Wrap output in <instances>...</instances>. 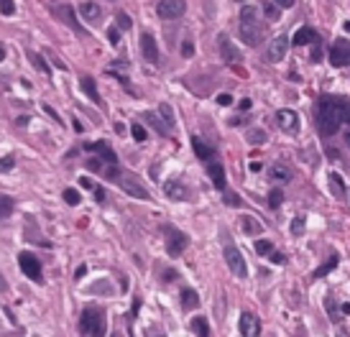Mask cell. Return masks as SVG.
Instances as JSON below:
<instances>
[{"label": "cell", "mask_w": 350, "mask_h": 337, "mask_svg": "<svg viewBox=\"0 0 350 337\" xmlns=\"http://www.w3.org/2000/svg\"><path fill=\"white\" fill-rule=\"evenodd\" d=\"M342 123H350V100L322 95L317 102V128L322 135H335Z\"/></svg>", "instance_id": "1"}, {"label": "cell", "mask_w": 350, "mask_h": 337, "mask_svg": "<svg viewBox=\"0 0 350 337\" xmlns=\"http://www.w3.org/2000/svg\"><path fill=\"white\" fill-rule=\"evenodd\" d=\"M261 36H263V29H261V21H258V11L253 6H246L240 11V39L248 46H258Z\"/></svg>", "instance_id": "2"}, {"label": "cell", "mask_w": 350, "mask_h": 337, "mask_svg": "<svg viewBox=\"0 0 350 337\" xmlns=\"http://www.w3.org/2000/svg\"><path fill=\"white\" fill-rule=\"evenodd\" d=\"M79 332L82 334H105V314L97 306H87L79 317Z\"/></svg>", "instance_id": "3"}, {"label": "cell", "mask_w": 350, "mask_h": 337, "mask_svg": "<svg viewBox=\"0 0 350 337\" xmlns=\"http://www.w3.org/2000/svg\"><path fill=\"white\" fill-rule=\"evenodd\" d=\"M184 11H187L184 0H158V6H156V13L164 21H177L184 16Z\"/></svg>", "instance_id": "4"}, {"label": "cell", "mask_w": 350, "mask_h": 337, "mask_svg": "<svg viewBox=\"0 0 350 337\" xmlns=\"http://www.w3.org/2000/svg\"><path fill=\"white\" fill-rule=\"evenodd\" d=\"M190 245V238L182 233V230H177V228H166V250H169V256H182L184 253V248Z\"/></svg>", "instance_id": "5"}, {"label": "cell", "mask_w": 350, "mask_h": 337, "mask_svg": "<svg viewBox=\"0 0 350 337\" xmlns=\"http://www.w3.org/2000/svg\"><path fill=\"white\" fill-rule=\"evenodd\" d=\"M225 263H228V268H230L238 278H246V276H248L246 258H243V253H240L235 245H228V248H225Z\"/></svg>", "instance_id": "6"}, {"label": "cell", "mask_w": 350, "mask_h": 337, "mask_svg": "<svg viewBox=\"0 0 350 337\" xmlns=\"http://www.w3.org/2000/svg\"><path fill=\"white\" fill-rule=\"evenodd\" d=\"M118 184H120V189H123V192H128V194H130V197H136V200H151L148 189H146V187H141V182H138L133 174H120V177H118Z\"/></svg>", "instance_id": "7"}, {"label": "cell", "mask_w": 350, "mask_h": 337, "mask_svg": "<svg viewBox=\"0 0 350 337\" xmlns=\"http://www.w3.org/2000/svg\"><path fill=\"white\" fill-rule=\"evenodd\" d=\"M18 266H21V271L31 278V281H39L41 284V261L34 256V253H21L18 256Z\"/></svg>", "instance_id": "8"}, {"label": "cell", "mask_w": 350, "mask_h": 337, "mask_svg": "<svg viewBox=\"0 0 350 337\" xmlns=\"http://www.w3.org/2000/svg\"><path fill=\"white\" fill-rule=\"evenodd\" d=\"M330 62H332V67H345V64H350V44H347L345 39H337V41L332 44V49H330Z\"/></svg>", "instance_id": "9"}, {"label": "cell", "mask_w": 350, "mask_h": 337, "mask_svg": "<svg viewBox=\"0 0 350 337\" xmlns=\"http://www.w3.org/2000/svg\"><path fill=\"white\" fill-rule=\"evenodd\" d=\"M286 49H289V39H286L284 34H281V36H274L271 44H268L266 59H268L271 64H276V62H281V59L286 57Z\"/></svg>", "instance_id": "10"}, {"label": "cell", "mask_w": 350, "mask_h": 337, "mask_svg": "<svg viewBox=\"0 0 350 337\" xmlns=\"http://www.w3.org/2000/svg\"><path fill=\"white\" fill-rule=\"evenodd\" d=\"M276 123H279V128H281L284 133H289V135H297V133H299V115H297L294 110H279V113H276Z\"/></svg>", "instance_id": "11"}, {"label": "cell", "mask_w": 350, "mask_h": 337, "mask_svg": "<svg viewBox=\"0 0 350 337\" xmlns=\"http://www.w3.org/2000/svg\"><path fill=\"white\" fill-rule=\"evenodd\" d=\"M141 54L148 64H158V46H156L153 34H148V31L141 34Z\"/></svg>", "instance_id": "12"}, {"label": "cell", "mask_w": 350, "mask_h": 337, "mask_svg": "<svg viewBox=\"0 0 350 337\" xmlns=\"http://www.w3.org/2000/svg\"><path fill=\"white\" fill-rule=\"evenodd\" d=\"M164 194H166L169 200H174V202H184V200L190 197V189L184 187L182 179H169V182L164 184Z\"/></svg>", "instance_id": "13"}, {"label": "cell", "mask_w": 350, "mask_h": 337, "mask_svg": "<svg viewBox=\"0 0 350 337\" xmlns=\"http://www.w3.org/2000/svg\"><path fill=\"white\" fill-rule=\"evenodd\" d=\"M238 329H240L243 337H256V334L261 332V322H258L256 314L243 312V314H240V322H238Z\"/></svg>", "instance_id": "14"}, {"label": "cell", "mask_w": 350, "mask_h": 337, "mask_svg": "<svg viewBox=\"0 0 350 337\" xmlns=\"http://www.w3.org/2000/svg\"><path fill=\"white\" fill-rule=\"evenodd\" d=\"M218 46H220V54H223V59H225L228 64H235V62L240 59V51L235 49V44H233V41H230L225 34L218 39Z\"/></svg>", "instance_id": "15"}, {"label": "cell", "mask_w": 350, "mask_h": 337, "mask_svg": "<svg viewBox=\"0 0 350 337\" xmlns=\"http://www.w3.org/2000/svg\"><path fill=\"white\" fill-rule=\"evenodd\" d=\"M317 39H319V34H317L314 29H309V26H302V29L294 34L291 44H294V46H307V44H314Z\"/></svg>", "instance_id": "16"}, {"label": "cell", "mask_w": 350, "mask_h": 337, "mask_svg": "<svg viewBox=\"0 0 350 337\" xmlns=\"http://www.w3.org/2000/svg\"><path fill=\"white\" fill-rule=\"evenodd\" d=\"M79 16H82L87 23H97V21H100V16H102V11H100V6H97V3L87 0V3H82V6H79Z\"/></svg>", "instance_id": "17"}, {"label": "cell", "mask_w": 350, "mask_h": 337, "mask_svg": "<svg viewBox=\"0 0 350 337\" xmlns=\"http://www.w3.org/2000/svg\"><path fill=\"white\" fill-rule=\"evenodd\" d=\"M207 174H210V179H212V184H215V189H225V168H223V163H210L207 166Z\"/></svg>", "instance_id": "18"}, {"label": "cell", "mask_w": 350, "mask_h": 337, "mask_svg": "<svg viewBox=\"0 0 350 337\" xmlns=\"http://www.w3.org/2000/svg\"><path fill=\"white\" fill-rule=\"evenodd\" d=\"M57 16H59L67 26H72L77 34L82 31V26H79V21H77V16H74V8H72V6H59V8H57Z\"/></svg>", "instance_id": "19"}, {"label": "cell", "mask_w": 350, "mask_h": 337, "mask_svg": "<svg viewBox=\"0 0 350 337\" xmlns=\"http://www.w3.org/2000/svg\"><path fill=\"white\" fill-rule=\"evenodd\" d=\"M268 177H271L274 182H279V184H289V182H291V168L284 166V163H274L271 172H268Z\"/></svg>", "instance_id": "20"}, {"label": "cell", "mask_w": 350, "mask_h": 337, "mask_svg": "<svg viewBox=\"0 0 350 337\" xmlns=\"http://www.w3.org/2000/svg\"><path fill=\"white\" fill-rule=\"evenodd\" d=\"M240 230L246 233V235H261V222L256 220V217H251V215H243L240 217Z\"/></svg>", "instance_id": "21"}, {"label": "cell", "mask_w": 350, "mask_h": 337, "mask_svg": "<svg viewBox=\"0 0 350 337\" xmlns=\"http://www.w3.org/2000/svg\"><path fill=\"white\" fill-rule=\"evenodd\" d=\"M143 118H146V123H148V125H151V128H153V130H156L158 135H166V133L171 130V128H169V125L164 123V118H158L156 113H146Z\"/></svg>", "instance_id": "22"}, {"label": "cell", "mask_w": 350, "mask_h": 337, "mask_svg": "<svg viewBox=\"0 0 350 337\" xmlns=\"http://www.w3.org/2000/svg\"><path fill=\"white\" fill-rule=\"evenodd\" d=\"M192 148H195V153H197L200 158H205V161H210V158H212V153H215V151H212V148H210V146L200 138V135H192Z\"/></svg>", "instance_id": "23"}, {"label": "cell", "mask_w": 350, "mask_h": 337, "mask_svg": "<svg viewBox=\"0 0 350 337\" xmlns=\"http://www.w3.org/2000/svg\"><path fill=\"white\" fill-rule=\"evenodd\" d=\"M87 151H97V153H102V158H105L107 163H118V158H115L113 148H107L102 141H100V143H90V146H87Z\"/></svg>", "instance_id": "24"}, {"label": "cell", "mask_w": 350, "mask_h": 337, "mask_svg": "<svg viewBox=\"0 0 350 337\" xmlns=\"http://www.w3.org/2000/svg\"><path fill=\"white\" fill-rule=\"evenodd\" d=\"M182 306L184 309H197L200 306V296L195 289H182Z\"/></svg>", "instance_id": "25"}, {"label": "cell", "mask_w": 350, "mask_h": 337, "mask_svg": "<svg viewBox=\"0 0 350 337\" xmlns=\"http://www.w3.org/2000/svg\"><path fill=\"white\" fill-rule=\"evenodd\" d=\"M82 90L87 92V97H90L95 105H100V92H97V85H95L92 77H85V79H82Z\"/></svg>", "instance_id": "26"}, {"label": "cell", "mask_w": 350, "mask_h": 337, "mask_svg": "<svg viewBox=\"0 0 350 337\" xmlns=\"http://www.w3.org/2000/svg\"><path fill=\"white\" fill-rule=\"evenodd\" d=\"M330 189H332V194L337 197V200H345V187H342V177L340 174H330Z\"/></svg>", "instance_id": "27"}, {"label": "cell", "mask_w": 350, "mask_h": 337, "mask_svg": "<svg viewBox=\"0 0 350 337\" xmlns=\"http://www.w3.org/2000/svg\"><path fill=\"white\" fill-rule=\"evenodd\" d=\"M337 261H340V256H337V253H332V256H330V261H327V263H322V266L314 271V278H322V276H327V273H330V271L337 266Z\"/></svg>", "instance_id": "28"}, {"label": "cell", "mask_w": 350, "mask_h": 337, "mask_svg": "<svg viewBox=\"0 0 350 337\" xmlns=\"http://www.w3.org/2000/svg\"><path fill=\"white\" fill-rule=\"evenodd\" d=\"M192 332L200 334V337H207V334H210V324H207V319H205V317H195V319H192Z\"/></svg>", "instance_id": "29"}, {"label": "cell", "mask_w": 350, "mask_h": 337, "mask_svg": "<svg viewBox=\"0 0 350 337\" xmlns=\"http://www.w3.org/2000/svg\"><path fill=\"white\" fill-rule=\"evenodd\" d=\"M261 11H263L266 21H279V18H281V16H279V6H276V3H263V6H261Z\"/></svg>", "instance_id": "30"}, {"label": "cell", "mask_w": 350, "mask_h": 337, "mask_svg": "<svg viewBox=\"0 0 350 337\" xmlns=\"http://www.w3.org/2000/svg\"><path fill=\"white\" fill-rule=\"evenodd\" d=\"M13 215V200L11 197H0V220H6Z\"/></svg>", "instance_id": "31"}, {"label": "cell", "mask_w": 350, "mask_h": 337, "mask_svg": "<svg viewBox=\"0 0 350 337\" xmlns=\"http://www.w3.org/2000/svg\"><path fill=\"white\" fill-rule=\"evenodd\" d=\"M158 113H161V118H164V123H166L169 128H174V110H171V105H166V102H161V105H158Z\"/></svg>", "instance_id": "32"}, {"label": "cell", "mask_w": 350, "mask_h": 337, "mask_svg": "<svg viewBox=\"0 0 350 337\" xmlns=\"http://www.w3.org/2000/svg\"><path fill=\"white\" fill-rule=\"evenodd\" d=\"M130 135H133L138 143H143V141L148 138V133H146V128H143L141 123H133V125H130Z\"/></svg>", "instance_id": "33"}, {"label": "cell", "mask_w": 350, "mask_h": 337, "mask_svg": "<svg viewBox=\"0 0 350 337\" xmlns=\"http://www.w3.org/2000/svg\"><path fill=\"white\" fill-rule=\"evenodd\" d=\"M248 141L253 146H261V143H266V133L261 128H253V130H248Z\"/></svg>", "instance_id": "34"}, {"label": "cell", "mask_w": 350, "mask_h": 337, "mask_svg": "<svg viewBox=\"0 0 350 337\" xmlns=\"http://www.w3.org/2000/svg\"><path fill=\"white\" fill-rule=\"evenodd\" d=\"M79 200H82V197H79V192H77V189H64V202H67L69 207H77V205H79Z\"/></svg>", "instance_id": "35"}, {"label": "cell", "mask_w": 350, "mask_h": 337, "mask_svg": "<svg viewBox=\"0 0 350 337\" xmlns=\"http://www.w3.org/2000/svg\"><path fill=\"white\" fill-rule=\"evenodd\" d=\"M281 202H284V192L281 189H271V194H268V207H281Z\"/></svg>", "instance_id": "36"}, {"label": "cell", "mask_w": 350, "mask_h": 337, "mask_svg": "<svg viewBox=\"0 0 350 337\" xmlns=\"http://www.w3.org/2000/svg\"><path fill=\"white\" fill-rule=\"evenodd\" d=\"M274 250V243L271 240H256V253L258 256H268Z\"/></svg>", "instance_id": "37"}, {"label": "cell", "mask_w": 350, "mask_h": 337, "mask_svg": "<svg viewBox=\"0 0 350 337\" xmlns=\"http://www.w3.org/2000/svg\"><path fill=\"white\" fill-rule=\"evenodd\" d=\"M115 23H118V29H123V31H128V29L133 26V21L128 18V13H115Z\"/></svg>", "instance_id": "38"}, {"label": "cell", "mask_w": 350, "mask_h": 337, "mask_svg": "<svg viewBox=\"0 0 350 337\" xmlns=\"http://www.w3.org/2000/svg\"><path fill=\"white\" fill-rule=\"evenodd\" d=\"M0 13H3V16H13L16 13V3H13V0H0Z\"/></svg>", "instance_id": "39"}, {"label": "cell", "mask_w": 350, "mask_h": 337, "mask_svg": "<svg viewBox=\"0 0 350 337\" xmlns=\"http://www.w3.org/2000/svg\"><path fill=\"white\" fill-rule=\"evenodd\" d=\"M325 306H327V312H330V319H332V322H340V312H337L335 299H327V301H325Z\"/></svg>", "instance_id": "40"}, {"label": "cell", "mask_w": 350, "mask_h": 337, "mask_svg": "<svg viewBox=\"0 0 350 337\" xmlns=\"http://www.w3.org/2000/svg\"><path fill=\"white\" fill-rule=\"evenodd\" d=\"M304 233V217H294L291 220V235H302Z\"/></svg>", "instance_id": "41"}, {"label": "cell", "mask_w": 350, "mask_h": 337, "mask_svg": "<svg viewBox=\"0 0 350 337\" xmlns=\"http://www.w3.org/2000/svg\"><path fill=\"white\" fill-rule=\"evenodd\" d=\"M107 41H110L113 46H118V44H120V31H118V26L107 29Z\"/></svg>", "instance_id": "42"}, {"label": "cell", "mask_w": 350, "mask_h": 337, "mask_svg": "<svg viewBox=\"0 0 350 337\" xmlns=\"http://www.w3.org/2000/svg\"><path fill=\"white\" fill-rule=\"evenodd\" d=\"M29 59H31V62H34V64H36V67L41 69V72H49L46 62H41V57H39V54H34V51H31V54H29Z\"/></svg>", "instance_id": "43"}, {"label": "cell", "mask_w": 350, "mask_h": 337, "mask_svg": "<svg viewBox=\"0 0 350 337\" xmlns=\"http://www.w3.org/2000/svg\"><path fill=\"white\" fill-rule=\"evenodd\" d=\"M325 153L332 158V161H340L342 158V153H340V148H335V146H325Z\"/></svg>", "instance_id": "44"}, {"label": "cell", "mask_w": 350, "mask_h": 337, "mask_svg": "<svg viewBox=\"0 0 350 337\" xmlns=\"http://www.w3.org/2000/svg\"><path fill=\"white\" fill-rule=\"evenodd\" d=\"M225 205H228V207H240V197L233 194V192H228V194H225Z\"/></svg>", "instance_id": "45"}, {"label": "cell", "mask_w": 350, "mask_h": 337, "mask_svg": "<svg viewBox=\"0 0 350 337\" xmlns=\"http://www.w3.org/2000/svg\"><path fill=\"white\" fill-rule=\"evenodd\" d=\"M218 105H223V107H228V105H233V95H228V92H223V95H218Z\"/></svg>", "instance_id": "46"}, {"label": "cell", "mask_w": 350, "mask_h": 337, "mask_svg": "<svg viewBox=\"0 0 350 337\" xmlns=\"http://www.w3.org/2000/svg\"><path fill=\"white\" fill-rule=\"evenodd\" d=\"M268 256H271V263H276V266H284V263H286V256H284V253H274V250H271Z\"/></svg>", "instance_id": "47"}, {"label": "cell", "mask_w": 350, "mask_h": 337, "mask_svg": "<svg viewBox=\"0 0 350 337\" xmlns=\"http://www.w3.org/2000/svg\"><path fill=\"white\" fill-rule=\"evenodd\" d=\"M87 168H90V172H100L102 161H100V158H87Z\"/></svg>", "instance_id": "48"}, {"label": "cell", "mask_w": 350, "mask_h": 337, "mask_svg": "<svg viewBox=\"0 0 350 337\" xmlns=\"http://www.w3.org/2000/svg\"><path fill=\"white\" fill-rule=\"evenodd\" d=\"M312 59H314V62H319V59H322V44H319V39L314 41V49H312Z\"/></svg>", "instance_id": "49"}, {"label": "cell", "mask_w": 350, "mask_h": 337, "mask_svg": "<svg viewBox=\"0 0 350 337\" xmlns=\"http://www.w3.org/2000/svg\"><path fill=\"white\" fill-rule=\"evenodd\" d=\"M11 168H13V158H11V156L0 161V172H11Z\"/></svg>", "instance_id": "50"}, {"label": "cell", "mask_w": 350, "mask_h": 337, "mask_svg": "<svg viewBox=\"0 0 350 337\" xmlns=\"http://www.w3.org/2000/svg\"><path fill=\"white\" fill-rule=\"evenodd\" d=\"M192 51H195V46H192L190 41H184V44H182V54H184V57H192Z\"/></svg>", "instance_id": "51"}, {"label": "cell", "mask_w": 350, "mask_h": 337, "mask_svg": "<svg viewBox=\"0 0 350 337\" xmlns=\"http://www.w3.org/2000/svg\"><path fill=\"white\" fill-rule=\"evenodd\" d=\"M44 110H46V113H49V115H51V118H54V120H57V123H64V120H62V118H59V113H57V110H54V107H49V105H44Z\"/></svg>", "instance_id": "52"}, {"label": "cell", "mask_w": 350, "mask_h": 337, "mask_svg": "<svg viewBox=\"0 0 350 337\" xmlns=\"http://www.w3.org/2000/svg\"><path fill=\"white\" fill-rule=\"evenodd\" d=\"M274 3H276L279 8H291V6L297 3V0H274Z\"/></svg>", "instance_id": "53"}, {"label": "cell", "mask_w": 350, "mask_h": 337, "mask_svg": "<svg viewBox=\"0 0 350 337\" xmlns=\"http://www.w3.org/2000/svg\"><path fill=\"white\" fill-rule=\"evenodd\" d=\"M95 197H97V202H102V200H105V189L95 187Z\"/></svg>", "instance_id": "54"}, {"label": "cell", "mask_w": 350, "mask_h": 337, "mask_svg": "<svg viewBox=\"0 0 350 337\" xmlns=\"http://www.w3.org/2000/svg\"><path fill=\"white\" fill-rule=\"evenodd\" d=\"M79 184H82V187H85V189H95V184H92V182H90V179H79Z\"/></svg>", "instance_id": "55"}, {"label": "cell", "mask_w": 350, "mask_h": 337, "mask_svg": "<svg viewBox=\"0 0 350 337\" xmlns=\"http://www.w3.org/2000/svg\"><path fill=\"white\" fill-rule=\"evenodd\" d=\"M340 314H350V304H347V301L340 304Z\"/></svg>", "instance_id": "56"}, {"label": "cell", "mask_w": 350, "mask_h": 337, "mask_svg": "<svg viewBox=\"0 0 350 337\" xmlns=\"http://www.w3.org/2000/svg\"><path fill=\"white\" fill-rule=\"evenodd\" d=\"M238 107H240V110H251V100H240Z\"/></svg>", "instance_id": "57"}, {"label": "cell", "mask_w": 350, "mask_h": 337, "mask_svg": "<svg viewBox=\"0 0 350 337\" xmlns=\"http://www.w3.org/2000/svg\"><path fill=\"white\" fill-rule=\"evenodd\" d=\"M85 273H87V266H79V268H77V278H82Z\"/></svg>", "instance_id": "58"}, {"label": "cell", "mask_w": 350, "mask_h": 337, "mask_svg": "<svg viewBox=\"0 0 350 337\" xmlns=\"http://www.w3.org/2000/svg\"><path fill=\"white\" fill-rule=\"evenodd\" d=\"M3 59H6V46L0 44V62H3Z\"/></svg>", "instance_id": "59"}, {"label": "cell", "mask_w": 350, "mask_h": 337, "mask_svg": "<svg viewBox=\"0 0 350 337\" xmlns=\"http://www.w3.org/2000/svg\"><path fill=\"white\" fill-rule=\"evenodd\" d=\"M345 146H347V148H350V130H347V133H345Z\"/></svg>", "instance_id": "60"}, {"label": "cell", "mask_w": 350, "mask_h": 337, "mask_svg": "<svg viewBox=\"0 0 350 337\" xmlns=\"http://www.w3.org/2000/svg\"><path fill=\"white\" fill-rule=\"evenodd\" d=\"M347 200H350V192H347Z\"/></svg>", "instance_id": "61"}]
</instances>
